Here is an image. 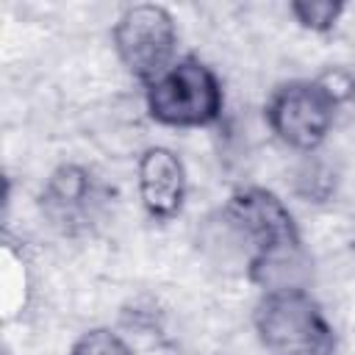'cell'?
I'll use <instances>...</instances> for the list:
<instances>
[{
    "mask_svg": "<svg viewBox=\"0 0 355 355\" xmlns=\"http://www.w3.org/2000/svg\"><path fill=\"white\" fill-rule=\"evenodd\" d=\"M313 80L327 92V97L336 105H344V103H349L355 97V75L349 69H344V67H327Z\"/></svg>",
    "mask_w": 355,
    "mask_h": 355,
    "instance_id": "9c48e42d",
    "label": "cell"
},
{
    "mask_svg": "<svg viewBox=\"0 0 355 355\" xmlns=\"http://www.w3.org/2000/svg\"><path fill=\"white\" fill-rule=\"evenodd\" d=\"M119 67L144 86L178 61V22L158 3L128 6L111 31Z\"/></svg>",
    "mask_w": 355,
    "mask_h": 355,
    "instance_id": "3957f363",
    "label": "cell"
},
{
    "mask_svg": "<svg viewBox=\"0 0 355 355\" xmlns=\"http://www.w3.org/2000/svg\"><path fill=\"white\" fill-rule=\"evenodd\" d=\"M69 355H133L128 338L111 327H94L86 330L72 347Z\"/></svg>",
    "mask_w": 355,
    "mask_h": 355,
    "instance_id": "ba28073f",
    "label": "cell"
},
{
    "mask_svg": "<svg viewBox=\"0 0 355 355\" xmlns=\"http://www.w3.org/2000/svg\"><path fill=\"white\" fill-rule=\"evenodd\" d=\"M97 183L86 166L61 164L50 172L42 189V208L53 225L61 230H80L97 211Z\"/></svg>",
    "mask_w": 355,
    "mask_h": 355,
    "instance_id": "8992f818",
    "label": "cell"
},
{
    "mask_svg": "<svg viewBox=\"0 0 355 355\" xmlns=\"http://www.w3.org/2000/svg\"><path fill=\"white\" fill-rule=\"evenodd\" d=\"M338 105L327 92L311 80H291L277 86L266 100L269 130L297 153H313L333 130Z\"/></svg>",
    "mask_w": 355,
    "mask_h": 355,
    "instance_id": "277c9868",
    "label": "cell"
},
{
    "mask_svg": "<svg viewBox=\"0 0 355 355\" xmlns=\"http://www.w3.org/2000/svg\"><path fill=\"white\" fill-rule=\"evenodd\" d=\"M136 189L144 211L153 219H172L186 200L189 191V175L183 158L161 144H153L141 150L136 161Z\"/></svg>",
    "mask_w": 355,
    "mask_h": 355,
    "instance_id": "5b68a950",
    "label": "cell"
},
{
    "mask_svg": "<svg viewBox=\"0 0 355 355\" xmlns=\"http://www.w3.org/2000/svg\"><path fill=\"white\" fill-rule=\"evenodd\" d=\"M144 108L164 128H208L222 116L225 92L208 64L186 55L144 86Z\"/></svg>",
    "mask_w": 355,
    "mask_h": 355,
    "instance_id": "7a4b0ae2",
    "label": "cell"
},
{
    "mask_svg": "<svg viewBox=\"0 0 355 355\" xmlns=\"http://www.w3.org/2000/svg\"><path fill=\"white\" fill-rule=\"evenodd\" d=\"M344 11L347 6L338 0H297L288 6V14L297 19V25L311 33H330L341 22Z\"/></svg>",
    "mask_w": 355,
    "mask_h": 355,
    "instance_id": "52a82bcc",
    "label": "cell"
},
{
    "mask_svg": "<svg viewBox=\"0 0 355 355\" xmlns=\"http://www.w3.org/2000/svg\"><path fill=\"white\" fill-rule=\"evenodd\" d=\"M252 327L266 355H333L336 330L308 288L263 291Z\"/></svg>",
    "mask_w": 355,
    "mask_h": 355,
    "instance_id": "6da1fadb",
    "label": "cell"
}]
</instances>
